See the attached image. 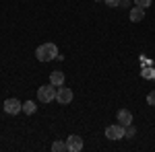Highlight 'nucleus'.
Listing matches in <instances>:
<instances>
[{
  "label": "nucleus",
  "mask_w": 155,
  "mask_h": 152,
  "mask_svg": "<svg viewBox=\"0 0 155 152\" xmlns=\"http://www.w3.org/2000/svg\"><path fill=\"white\" fill-rule=\"evenodd\" d=\"M56 101H58L60 105H68V103H72V88H66L64 84L58 86V91H56Z\"/></svg>",
  "instance_id": "4"
},
{
  "label": "nucleus",
  "mask_w": 155,
  "mask_h": 152,
  "mask_svg": "<svg viewBox=\"0 0 155 152\" xmlns=\"http://www.w3.org/2000/svg\"><path fill=\"white\" fill-rule=\"evenodd\" d=\"M56 91H58V86H54L52 82L39 86V88H37V99H39V103H52V101H56Z\"/></svg>",
  "instance_id": "2"
},
{
  "label": "nucleus",
  "mask_w": 155,
  "mask_h": 152,
  "mask_svg": "<svg viewBox=\"0 0 155 152\" xmlns=\"http://www.w3.org/2000/svg\"><path fill=\"white\" fill-rule=\"evenodd\" d=\"M37 111V105L33 103V101H25L23 103V113H27V115H33Z\"/></svg>",
  "instance_id": "10"
},
{
  "label": "nucleus",
  "mask_w": 155,
  "mask_h": 152,
  "mask_svg": "<svg viewBox=\"0 0 155 152\" xmlns=\"http://www.w3.org/2000/svg\"><path fill=\"white\" fill-rule=\"evenodd\" d=\"M145 76H147V78H151V76H155V72L153 70H145Z\"/></svg>",
  "instance_id": "16"
},
{
  "label": "nucleus",
  "mask_w": 155,
  "mask_h": 152,
  "mask_svg": "<svg viewBox=\"0 0 155 152\" xmlns=\"http://www.w3.org/2000/svg\"><path fill=\"white\" fill-rule=\"evenodd\" d=\"M116 117H118L120 126H124V128L132 123V113L128 111V109H120V111H118V115H116Z\"/></svg>",
  "instance_id": "7"
},
{
  "label": "nucleus",
  "mask_w": 155,
  "mask_h": 152,
  "mask_svg": "<svg viewBox=\"0 0 155 152\" xmlns=\"http://www.w3.org/2000/svg\"><path fill=\"white\" fill-rule=\"evenodd\" d=\"M124 126H120V123H112V126H107L106 128V138L107 140H122L124 138Z\"/></svg>",
  "instance_id": "3"
},
{
  "label": "nucleus",
  "mask_w": 155,
  "mask_h": 152,
  "mask_svg": "<svg viewBox=\"0 0 155 152\" xmlns=\"http://www.w3.org/2000/svg\"><path fill=\"white\" fill-rule=\"evenodd\" d=\"M66 150L68 152H81L83 150V138L77 136V134L68 136V138H66Z\"/></svg>",
  "instance_id": "6"
},
{
  "label": "nucleus",
  "mask_w": 155,
  "mask_h": 152,
  "mask_svg": "<svg viewBox=\"0 0 155 152\" xmlns=\"http://www.w3.org/2000/svg\"><path fill=\"white\" fill-rule=\"evenodd\" d=\"M110 8H116V6H120V0H104Z\"/></svg>",
  "instance_id": "15"
},
{
  "label": "nucleus",
  "mask_w": 155,
  "mask_h": 152,
  "mask_svg": "<svg viewBox=\"0 0 155 152\" xmlns=\"http://www.w3.org/2000/svg\"><path fill=\"white\" fill-rule=\"evenodd\" d=\"M134 134H137V129L132 128V123L126 126V129H124V138H134Z\"/></svg>",
  "instance_id": "13"
},
{
  "label": "nucleus",
  "mask_w": 155,
  "mask_h": 152,
  "mask_svg": "<svg viewBox=\"0 0 155 152\" xmlns=\"http://www.w3.org/2000/svg\"><path fill=\"white\" fill-rule=\"evenodd\" d=\"M50 82H52L54 86H62V84H64V72H60V70L50 72Z\"/></svg>",
  "instance_id": "9"
},
{
  "label": "nucleus",
  "mask_w": 155,
  "mask_h": 152,
  "mask_svg": "<svg viewBox=\"0 0 155 152\" xmlns=\"http://www.w3.org/2000/svg\"><path fill=\"white\" fill-rule=\"evenodd\" d=\"M145 19V8H141V6H132L130 11V23H141Z\"/></svg>",
  "instance_id": "8"
},
{
  "label": "nucleus",
  "mask_w": 155,
  "mask_h": 152,
  "mask_svg": "<svg viewBox=\"0 0 155 152\" xmlns=\"http://www.w3.org/2000/svg\"><path fill=\"white\" fill-rule=\"evenodd\" d=\"M35 58L39 60V62H50V60L58 58V47H56V43H41V45L35 49Z\"/></svg>",
  "instance_id": "1"
},
{
  "label": "nucleus",
  "mask_w": 155,
  "mask_h": 152,
  "mask_svg": "<svg viewBox=\"0 0 155 152\" xmlns=\"http://www.w3.org/2000/svg\"><path fill=\"white\" fill-rule=\"evenodd\" d=\"M153 4V0H134V6H141V8H149Z\"/></svg>",
  "instance_id": "12"
},
{
  "label": "nucleus",
  "mask_w": 155,
  "mask_h": 152,
  "mask_svg": "<svg viewBox=\"0 0 155 152\" xmlns=\"http://www.w3.org/2000/svg\"><path fill=\"white\" fill-rule=\"evenodd\" d=\"M93 2H101V0H93Z\"/></svg>",
  "instance_id": "17"
},
{
  "label": "nucleus",
  "mask_w": 155,
  "mask_h": 152,
  "mask_svg": "<svg viewBox=\"0 0 155 152\" xmlns=\"http://www.w3.org/2000/svg\"><path fill=\"white\" fill-rule=\"evenodd\" d=\"M52 150H54V152H64V150H66V142L56 140L54 144H52Z\"/></svg>",
  "instance_id": "11"
},
{
  "label": "nucleus",
  "mask_w": 155,
  "mask_h": 152,
  "mask_svg": "<svg viewBox=\"0 0 155 152\" xmlns=\"http://www.w3.org/2000/svg\"><path fill=\"white\" fill-rule=\"evenodd\" d=\"M147 105H153L155 107V91H151V93L147 95Z\"/></svg>",
  "instance_id": "14"
},
{
  "label": "nucleus",
  "mask_w": 155,
  "mask_h": 152,
  "mask_svg": "<svg viewBox=\"0 0 155 152\" xmlns=\"http://www.w3.org/2000/svg\"><path fill=\"white\" fill-rule=\"evenodd\" d=\"M4 111H6L8 115H19V113L23 111V103H21L19 99H6V101H4Z\"/></svg>",
  "instance_id": "5"
}]
</instances>
